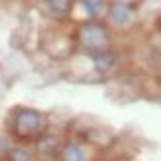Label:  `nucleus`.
<instances>
[{
  "mask_svg": "<svg viewBox=\"0 0 161 161\" xmlns=\"http://www.w3.org/2000/svg\"><path fill=\"white\" fill-rule=\"evenodd\" d=\"M109 18L117 26H127V24L133 20V8L127 2L115 0V2L109 4Z\"/></svg>",
  "mask_w": 161,
  "mask_h": 161,
  "instance_id": "7ed1b4c3",
  "label": "nucleus"
},
{
  "mask_svg": "<svg viewBox=\"0 0 161 161\" xmlns=\"http://www.w3.org/2000/svg\"><path fill=\"white\" fill-rule=\"evenodd\" d=\"M44 129H46V117L36 109L20 108L12 117V133L22 141L42 137Z\"/></svg>",
  "mask_w": 161,
  "mask_h": 161,
  "instance_id": "f257e3e1",
  "label": "nucleus"
},
{
  "mask_svg": "<svg viewBox=\"0 0 161 161\" xmlns=\"http://www.w3.org/2000/svg\"><path fill=\"white\" fill-rule=\"evenodd\" d=\"M86 12H88V16L92 18H97L103 12V6H106V0H82Z\"/></svg>",
  "mask_w": 161,
  "mask_h": 161,
  "instance_id": "0eeeda50",
  "label": "nucleus"
},
{
  "mask_svg": "<svg viewBox=\"0 0 161 161\" xmlns=\"http://www.w3.org/2000/svg\"><path fill=\"white\" fill-rule=\"evenodd\" d=\"M6 161H32V155L26 147H10L6 151Z\"/></svg>",
  "mask_w": 161,
  "mask_h": 161,
  "instance_id": "423d86ee",
  "label": "nucleus"
},
{
  "mask_svg": "<svg viewBox=\"0 0 161 161\" xmlns=\"http://www.w3.org/2000/svg\"><path fill=\"white\" fill-rule=\"evenodd\" d=\"M92 60H94V66H96V70L100 72V74H106L109 72L111 68L115 66V54L111 52V50H102V52H96V54H92Z\"/></svg>",
  "mask_w": 161,
  "mask_h": 161,
  "instance_id": "39448f33",
  "label": "nucleus"
},
{
  "mask_svg": "<svg viewBox=\"0 0 161 161\" xmlns=\"http://www.w3.org/2000/svg\"><path fill=\"white\" fill-rule=\"evenodd\" d=\"M80 42H82V46L86 50H90L92 54L108 50V32H106V28L97 22L84 24V26L80 28Z\"/></svg>",
  "mask_w": 161,
  "mask_h": 161,
  "instance_id": "f03ea898",
  "label": "nucleus"
},
{
  "mask_svg": "<svg viewBox=\"0 0 161 161\" xmlns=\"http://www.w3.org/2000/svg\"><path fill=\"white\" fill-rule=\"evenodd\" d=\"M86 159H88V151L84 149V145L76 143V141L66 143L60 151V161H86Z\"/></svg>",
  "mask_w": 161,
  "mask_h": 161,
  "instance_id": "20e7f679",
  "label": "nucleus"
},
{
  "mask_svg": "<svg viewBox=\"0 0 161 161\" xmlns=\"http://www.w3.org/2000/svg\"><path fill=\"white\" fill-rule=\"evenodd\" d=\"M56 145H58V141L54 137H50V135H44V137L38 139V149L42 153H46V155H50V153L56 151Z\"/></svg>",
  "mask_w": 161,
  "mask_h": 161,
  "instance_id": "1a4fd4ad",
  "label": "nucleus"
},
{
  "mask_svg": "<svg viewBox=\"0 0 161 161\" xmlns=\"http://www.w3.org/2000/svg\"><path fill=\"white\" fill-rule=\"evenodd\" d=\"M48 8H50L54 14H68L72 8V0H46Z\"/></svg>",
  "mask_w": 161,
  "mask_h": 161,
  "instance_id": "6e6552de",
  "label": "nucleus"
}]
</instances>
